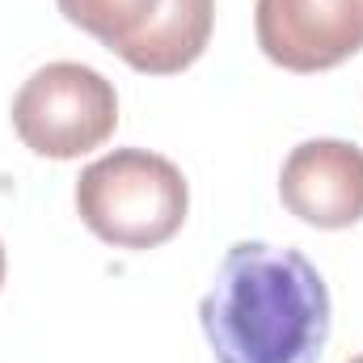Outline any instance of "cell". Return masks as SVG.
<instances>
[{"mask_svg":"<svg viewBox=\"0 0 363 363\" xmlns=\"http://www.w3.org/2000/svg\"><path fill=\"white\" fill-rule=\"evenodd\" d=\"M330 287L287 245L237 241L199 304L216 363H317L330 342Z\"/></svg>","mask_w":363,"mask_h":363,"instance_id":"cell-1","label":"cell"},{"mask_svg":"<svg viewBox=\"0 0 363 363\" xmlns=\"http://www.w3.org/2000/svg\"><path fill=\"white\" fill-rule=\"evenodd\" d=\"M77 211L93 237L114 250H157L186 224L190 186L161 152L114 148L81 169Z\"/></svg>","mask_w":363,"mask_h":363,"instance_id":"cell-2","label":"cell"},{"mask_svg":"<svg viewBox=\"0 0 363 363\" xmlns=\"http://www.w3.org/2000/svg\"><path fill=\"white\" fill-rule=\"evenodd\" d=\"M60 13L144 77L186 72L211 43L216 0H55Z\"/></svg>","mask_w":363,"mask_h":363,"instance_id":"cell-3","label":"cell"},{"mask_svg":"<svg viewBox=\"0 0 363 363\" xmlns=\"http://www.w3.org/2000/svg\"><path fill=\"white\" fill-rule=\"evenodd\" d=\"M118 127V93L89 64H47L13 97L17 140L51 161H77Z\"/></svg>","mask_w":363,"mask_h":363,"instance_id":"cell-4","label":"cell"},{"mask_svg":"<svg viewBox=\"0 0 363 363\" xmlns=\"http://www.w3.org/2000/svg\"><path fill=\"white\" fill-rule=\"evenodd\" d=\"M262 55L287 72H330L363 51V0H258Z\"/></svg>","mask_w":363,"mask_h":363,"instance_id":"cell-5","label":"cell"},{"mask_svg":"<svg viewBox=\"0 0 363 363\" xmlns=\"http://www.w3.org/2000/svg\"><path fill=\"white\" fill-rule=\"evenodd\" d=\"M283 207L313 228H351L363 220V148L351 140H304L279 169Z\"/></svg>","mask_w":363,"mask_h":363,"instance_id":"cell-6","label":"cell"},{"mask_svg":"<svg viewBox=\"0 0 363 363\" xmlns=\"http://www.w3.org/2000/svg\"><path fill=\"white\" fill-rule=\"evenodd\" d=\"M0 287H4V245H0Z\"/></svg>","mask_w":363,"mask_h":363,"instance_id":"cell-7","label":"cell"},{"mask_svg":"<svg viewBox=\"0 0 363 363\" xmlns=\"http://www.w3.org/2000/svg\"><path fill=\"white\" fill-rule=\"evenodd\" d=\"M351 363H363V355H355V359H351Z\"/></svg>","mask_w":363,"mask_h":363,"instance_id":"cell-8","label":"cell"}]
</instances>
